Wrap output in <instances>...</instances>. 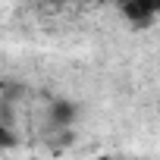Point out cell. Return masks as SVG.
<instances>
[{
	"label": "cell",
	"instance_id": "obj_1",
	"mask_svg": "<svg viewBox=\"0 0 160 160\" xmlns=\"http://www.w3.org/2000/svg\"><path fill=\"white\" fill-rule=\"evenodd\" d=\"M47 116H50V126H57V129H69L72 122H75V116H78V107L72 104V101H50V110H47Z\"/></svg>",
	"mask_w": 160,
	"mask_h": 160
},
{
	"label": "cell",
	"instance_id": "obj_2",
	"mask_svg": "<svg viewBox=\"0 0 160 160\" xmlns=\"http://www.w3.org/2000/svg\"><path fill=\"white\" fill-rule=\"evenodd\" d=\"M122 13H126L132 22H138V25H151V22L157 19V7H154V3H126Z\"/></svg>",
	"mask_w": 160,
	"mask_h": 160
},
{
	"label": "cell",
	"instance_id": "obj_3",
	"mask_svg": "<svg viewBox=\"0 0 160 160\" xmlns=\"http://www.w3.org/2000/svg\"><path fill=\"white\" fill-rule=\"evenodd\" d=\"M19 148V132H16V122H10L3 113H0V151H13Z\"/></svg>",
	"mask_w": 160,
	"mask_h": 160
},
{
	"label": "cell",
	"instance_id": "obj_4",
	"mask_svg": "<svg viewBox=\"0 0 160 160\" xmlns=\"http://www.w3.org/2000/svg\"><path fill=\"white\" fill-rule=\"evenodd\" d=\"M98 160H110V157H107V154H104V157H98Z\"/></svg>",
	"mask_w": 160,
	"mask_h": 160
},
{
	"label": "cell",
	"instance_id": "obj_5",
	"mask_svg": "<svg viewBox=\"0 0 160 160\" xmlns=\"http://www.w3.org/2000/svg\"><path fill=\"white\" fill-rule=\"evenodd\" d=\"M28 160H41V157H28Z\"/></svg>",
	"mask_w": 160,
	"mask_h": 160
}]
</instances>
